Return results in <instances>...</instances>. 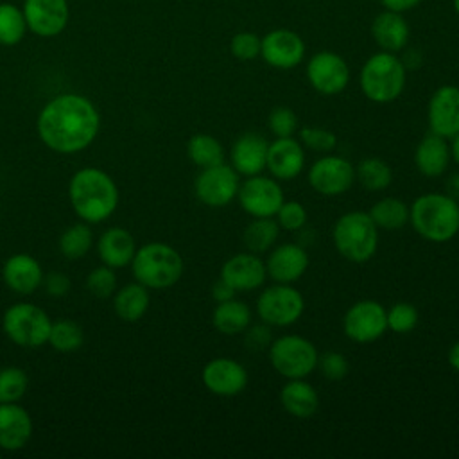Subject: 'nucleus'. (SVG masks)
Listing matches in <instances>:
<instances>
[{
  "mask_svg": "<svg viewBox=\"0 0 459 459\" xmlns=\"http://www.w3.org/2000/svg\"><path fill=\"white\" fill-rule=\"evenodd\" d=\"M100 117L82 95L63 93L45 104L38 117V134L52 151L70 154L86 149L97 136Z\"/></svg>",
  "mask_w": 459,
  "mask_h": 459,
  "instance_id": "1",
  "label": "nucleus"
},
{
  "mask_svg": "<svg viewBox=\"0 0 459 459\" xmlns=\"http://www.w3.org/2000/svg\"><path fill=\"white\" fill-rule=\"evenodd\" d=\"M68 195L75 213L86 222H100L108 219L118 204L115 181L104 170L95 167H86L74 174Z\"/></svg>",
  "mask_w": 459,
  "mask_h": 459,
  "instance_id": "2",
  "label": "nucleus"
},
{
  "mask_svg": "<svg viewBox=\"0 0 459 459\" xmlns=\"http://www.w3.org/2000/svg\"><path fill=\"white\" fill-rule=\"evenodd\" d=\"M409 222L429 242H446L459 233V201L446 192H427L409 206Z\"/></svg>",
  "mask_w": 459,
  "mask_h": 459,
  "instance_id": "3",
  "label": "nucleus"
},
{
  "mask_svg": "<svg viewBox=\"0 0 459 459\" xmlns=\"http://www.w3.org/2000/svg\"><path fill=\"white\" fill-rule=\"evenodd\" d=\"M407 82V68L398 54L378 50L366 59L359 72V86L366 99L377 104L396 100Z\"/></svg>",
  "mask_w": 459,
  "mask_h": 459,
  "instance_id": "4",
  "label": "nucleus"
},
{
  "mask_svg": "<svg viewBox=\"0 0 459 459\" xmlns=\"http://www.w3.org/2000/svg\"><path fill=\"white\" fill-rule=\"evenodd\" d=\"M378 231L368 212L353 210L335 221L332 240L342 258L353 264H364L377 253Z\"/></svg>",
  "mask_w": 459,
  "mask_h": 459,
  "instance_id": "5",
  "label": "nucleus"
},
{
  "mask_svg": "<svg viewBox=\"0 0 459 459\" xmlns=\"http://www.w3.org/2000/svg\"><path fill=\"white\" fill-rule=\"evenodd\" d=\"M133 274L147 289L172 287L183 274V258L169 244L149 242L131 260Z\"/></svg>",
  "mask_w": 459,
  "mask_h": 459,
  "instance_id": "6",
  "label": "nucleus"
},
{
  "mask_svg": "<svg viewBox=\"0 0 459 459\" xmlns=\"http://www.w3.org/2000/svg\"><path fill=\"white\" fill-rule=\"evenodd\" d=\"M269 360L283 378H307L317 368V350L312 341L296 333H285L271 341Z\"/></svg>",
  "mask_w": 459,
  "mask_h": 459,
  "instance_id": "7",
  "label": "nucleus"
},
{
  "mask_svg": "<svg viewBox=\"0 0 459 459\" xmlns=\"http://www.w3.org/2000/svg\"><path fill=\"white\" fill-rule=\"evenodd\" d=\"M2 325L7 337L23 348H38L47 342L52 326L47 312L30 303H16L9 307Z\"/></svg>",
  "mask_w": 459,
  "mask_h": 459,
  "instance_id": "8",
  "label": "nucleus"
},
{
  "mask_svg": "<svg viewBox=\"0 0 459 459\" xmlns=\"http://www.w3.org/2000/svg\"><path fill=\"white\" fill-rule=\"evenodd\" d=\"M305 310V299L292 283L265 287L256 299V314L269 326H290Z\"/></svg>",
  "mask_w": 459,
  "mask_h": 459,
  "instance_id": "9",
  "label": "nucleus"
},
{
  "mask_svg": "<svg viewBox=\"0 0 459 459\" xmlns=\"http://www.w3.org/2000/svg\"><path fill=\"white\" fill-rule=\"evenodd\" d=\"M237 201L251 217H274L285 201V195L278 179L256 174L240 183Z\"/></svg>",
  "mask_w": 459,
  "mask_h": 459,
  "instance_id": "10",
  "label": "nucleus"
},
{
  "mask_svg": "<svg viewBox=\"0 0 459 459\" xmlns=\"http://www.w3.org/2000/svg\"><path fill=\"white\" fill-rule=\"evenodd\" d=\"M238 186H240L238 172L224 161L213 167L201 169L194 183L197 199L203 204L212 208H221L235 201L238 194Z\"/></svg>",
  "mask_w": 459,
  "mask_h": 459,
  "instance_id": "11",
  "label": "nucleus"
},
{
  "mask_svg": "<svg viewBox=\"0 0 459 459\" xmlns=\"http://www.w3.org/2000/svg\"><path fill=\"white\" fill-rule=\"evenodd\" d=\"M342 330L355 342H373L387 330V310L375 299H359L346 310Z\"/></svg>",
  "mask_w": 459,
  "mask_h": 459,
  "instance_id": "12",
  "label": "nucleus"
},
{
  "mask_svg": "<svg viewBox=\"0 0 459 459\" xmlns=\"http://www.w3.org/2000/svg\"><path fill=\"white\" fill-rule=\"evenodd\" d=\"M310 86L321 95H337L350 82V66L342 56L332 50H319L310 56L307 68Z\"/></svg>",
  "mask_w": 459,
  "mask_h": 459,
  "instance_id": "13",
  "label": "nucleus"
},
{
  "mask_svg": "<svg viewBox=\"0 0 459 459\" xmlns=\"http://www.w3.org/2000/svg\"><path fill=\"white\" fill-rule=\"evenodd\" d=\"M355 183V167L350 160L326 154L308 169V185L321 195H341Z\"/></svg>",
  "mask_w": 459,
  "mask_h": 459,
  "instance_id": "14",
  "label": "nucleus"
},
{
  "mask_svg": "<svg viewBox=\"0 0 459 459\" xmlns=\"http://www.w3.org/2000/svg\"><path fill=\"white\" fill-rule=\"evenodd\" d=\"M305 41L290 29H273L262 36L260 57L273 68L290 70L305 59Z\"/></svg>",
  "mask_w": 459,
  "mask_h": 459,
  "instance_id": "15",
  "label": "nucleus"
},
{
  "mask_svg": "<svg viewBox=\"0 0 459 459\" xmlns=\"http://www.w3.org/2000/svg\"><path fill=\"white\" fill-rule=\"evenodd\" d=\"M27 29L39 38L59 36L70 20L68 0H23Z\"/></svg>",
  "mask_w": 459,
  "mask_h": 459,
  "instance_id": "16",
  "label": "nucleus"
},
{
  "mask_svg": "<svg viewBox=\"0 0 459 459\" xmlns=\"http://www.w3.org/2000/svg\"><path fill=\"white\" fill-rule=\"evenodd\" d=\"M429 129L446 140L459 133V86L443 84L429 99Z\"/></svg>",
  "mask_w": 459,
  "mask_h": 459,
  "instance_id": "17",
  "label": "nucleus"
},
{
  "mask_svg": "<svg viewBox=\"0 0 459 459\" xmlns=\"http://www.w3.org/2000/svg\"><path fill=\"white\" fill-rule=\"evenodd\" d=\"M204 387L219 396H235L249 382L246 368L230 357H215L204 364L201 373Z\"/></svg>",
  "mask_w": 459,
  "mask_h": 459,
  "instance_id": "18",
  "label": "nucleus"
},
{
  "mask_svg": "<svg viewBox=\"0 0 459 459\" xmlns=\"http://www.w3.org/2000/svg\"><path fill=\"white\" fill-rule=\"evenodd\" d=\"M219 278L230 283L237 292H249L260 289L267 278L265 262L251 251L237 253L222 264Z\"/></svg>",
  "mask_w": 459,
  "mask_h": 459,
  "instance_id": "19",
  "label": "nucleus"
},
{
  "mask_svg": "<svg viewBox=\"0 0 459 459\" xmlns=\"http://www.w3.org/2000/svg\"><path fill=\"white\" fill-rule=\"evenodd\" d=\"M265 169L278 181L298 178L305 169V147L294 136L274 138L267 147Z\"/></svg>",
  "mask_w": 459,
  "mask_h": 459,
  "instance_id": "20",
  "label": "nucleus"
},
{
  "mask_svg": "<svg viewBox=\"0 0 459 459\" xmlns=\"http://www.w3.org/2000/svg\"><path fill=\"white\" fill-rule=\"evenodd\" d=\"M308 264L310 260L305 247L294 242H285L271 249L265 260V269L267 276L276 283H294L307 273Z\"/></svg>",
  "mask_w": 459,
  "mask_h": 459,
  "instance_id": "21",
  "label": "nucleus"
},
{
  "mask_svg": "<svg viewBox=\"0 0 459 459\" xmlns=\"http://www.w3.org/2000/svg\"><path fill=\"white\" fill-rule=\"evenodd\" d=\"M267 147L269 142L260 133H244L231 145L230 165L244 178L262 174L265 170Z\"/></svg>",
  "mask_w": 459,
  "mask_h": 459,
  "instance_id": "22",
  "label": "nucleus"
},
{
  "mask_svg": "<svg viewBox=\"0 0 459 459\" xmlns=\"http://www.w3.org/2000/svg\"><path fill=\"white\" fill-rule=\"evenodd\" d=\"M371 36L380 50L398 54L409 43L411 27L402 13L384 9L371 22Z\"/></svg>",
  "mask_w": 459,
  "mask_h": 459,
  "instance_id": "23",
  "label": "nucleus"
},
{
  "mask_svg": "<svg viewBox=\"0 0 459 459\" xmlns=\"http://www.w3.org/2000/svg\"><path fill=\"white\" fill-rule=\"evenodd\" d=\"M452 161L450 143L446 138L429 133L420 140L414 151V165L425 178H439L448 170Z\"/></svg>",
  "mask_w": 459,
  "mask_h": 459,
  "instance_id": "24",
  "label": "nucleus"
},
{
  "mask_svg": "<svg viewBox=\"0 0 459 459\" xmlns=\"http://www.w3.org/2000/svg\"><path fill=\"white\" fill-rule=\"evenodd\" d=\"M32 434V421L29 412L11 403H0V448L20 450L27 445Z\"/></svg>",
  "mask_w": 459,
  "mask_h": 459,
  "instance_id": "25",
  "label": "nucleus"
},
{
  "mask_svg": "<svg viewBox=\"0 0 459 459\" xmlns=\"http://www.w3.org/2000/svg\"><path fill=\"white\" fill-rule=\"evenodd\" d=\"M4 281L11 290L18 294H30L43 281L41 265L30 255H13L4 265Z\"/></svg>",
  "mask_w": 459,
  "mask_h": 459,
  "instance_id": "26",
  "label": "nucleus"
},
{
  "mask_svg": "<svg viewBox=\"0 0 459 459\" xmlns=\"http://www.w3.org/2000/svg\"><path fill=\"white\" fill-rule=\"evenodd\" d=\"M280 403L290 416L307 420L319 409V394L305 378H289L280 391Z\"/></svg>",
  "mask_w": 459,
  "mask_h": 459,
  "instance_id": "27",
  "label": "nucleus"
},
{
  "mask_svg": "<svg viewBox=\"0 0 459 459\" xmlns=\"http://www.w3.org/2000/svg\"><path fill=\"white\" fill-rule=\"evenodd\" d=\"M97 251L100 260L108 265V267H124L127 264H131L136 247H134V238L129 231H126L124 228H109L106 230L99 242H97Z\"/></svg>",
  "mask_w": 459,
  "mask_h": 459,
  "instance_id": "28",
  "label": "nucleus"
},
{
  "mask_svg": "<svg viewBox=\"0 0 459 459\" xmlns=\"http://www.w3.org/2000/svg\"><path fill=\"white\" fill-rule=\"evenodd\" d=\"M212 323L215 330L224 335L244 333V330L251 325V308L237 298L217 303L212 314Z\"/></svg>",
  "mask_w": 459,
  "mask_h": 459,
  "instance_id": "29",
  "label": "nucleus"
},
{
  "mask_svg": "<svg viewBox=\"0 0 459 459\" xmlns=\"http://www.w3.org/2000/svg\"><path fill=\"white\" fill-rule=\"evenodd\" d=\"M278 237L280 226L274 217H253L242 233L246 249L255 255L271 251L276 246Z\"/></svg>",
  "mask_w": 459,
  "mask_h": 459,
  "instance_id": "30",
  "label": "nucleus"
},
{
  "mask_svg": "<svg viewBox=\"0 0 459 459\" xmlns=\"http://www.w3.org/2000/svg\"><path fill=\"white\" fill-rule=\"evenodd\" d=\"M117 316L124 321H138L149 308V292L142 283L124 285L113 299Z\"/></svg>",
  "mask_w": 459,
  "mask_h": 459,
  "instance_id": "31",
  "label": "nucleus"
},
{
  "mask_svg": "<svg viewBox=\"0 0 459 459\" xmlns=\"http://www.w3.org/2000/svg\"><path fill=\"white\" fill-rule=\"evenodd\" d=\"M378 230L396 231L409 222V206L400 197H382L368 212Z\"/></svg>",
  "mask_w": 459,
  "mask_h": 459,
  "instance_id": "32",
  "label": "nucleus"
},
{
  "mask_svg": "<svg viewBox=\"0 0 459 459\" xmlns=\"http://www.w3.org/2000/svg\"><path fill=\"white\" fill-rule=\"evenodd\" d=\"M186 154L194 165L199 169L213 167L224 161V147L212 134H194L186 143Z\"/></svg>",
  "mask_w": 459,
  "mask_h": 459,
  "instance_id": "33",
  "label": "nucleus"
},
{
  "mask_svg": "<svg viewBox=\"0 0 459 459\" xmlns=\"http://www.w3.org/2000/svg\"><path fill=\"white\" fill-rule=\"evenodd\" d=\"M355 181L369 192H380L393 183V169L380 158H364L355 167Z\"/></svg>",
  "mask_w": 459,
  "mask_h": 459,
  "instance_id": "34",
  "label": "nucleus"
},
{
  "mask_svg": "<svg viewBox=\"0 0 459 459\" xmlns=\"http://www.w3.org/2000/svg\"><path fill=\"white\" fill-rule=\"evenodd\" d=\"M27 30L29 29L22 7L11 2H0V45H18Z\"/></svg>",
  "mask_w": 459,
  "mask_h": 459,
  "instance_id": "35",
  "label": "nucleus"
},
{
  "mask_svg": "<svg viewBox=\"0 0 459 459\" xmlns=\"http://www.w3.org/2000/svg\"><path fill=\"white\" fill-rule=\"evenodd\" d=\"M93 244V235L86 224H74L59 238V249L68 260L84 256Z\"/></svg>",
  "mask_w": 459,
  "mask_h": 459,
  "instance_id": "36",
  "label": "nucleus"
},
{
  "mask_svg": "<svg viewBox=\"0 0 459 459\" xmlns=\"http://www.w3.org/2000/svg\"><path fill=\"white\" fill-rule=\"evenodd\" d=\"M82 341H84L82 328L75 321L63 319L57 323H52L48 342L57 351H74L82 346Z\"/></svg>",
  "mask_w": 459,
  "mask_h": 459,
  "instance_id": "37",
  "label": "nucleus"
},
{
  "mask_svg": "<svg viewBox=\"0 0 459 459\" xmlns=\"http://www.w3.org/2000/svg\"><path fill=\"white\" fill-rule=\"evenodd\" d=\"M29 385V378L20 368H4L0 371V403L18 402Z\"/></svg>",
  "mask_w": 459,
  "mask_h": 459,
  "instance_id": "38",
  "label": "nucleus"
},
{
  "mask_svg": "<svg viewBox=\"0 0 459 459\" xmlns=\"http://www.w3.org/2000/svg\"><path fill=\"white\" fill-rule=\"evenodd\" d=\"M418 310L414 305L400 301L394 303L387 310V330H393L394 333H409L418 325Z\"/></svg>",
  "mask_w": 459,
  "mask_h": 459,
  "instance_id": "39",
  "label": "nucleus"
},
{
  "mask_svg": "<svg viewBox=\"0 0 459 459\" xmlns=\"http://www.w3.org/2000/svg\"><path fill=\"white\" fill-rule=\"evenodd\" d=\"M299 142L305 149L316 152H328L337 145V136L326 127L305 126L299 129Z\"/></svg>",
  "mask_w": 459,
  "mask_h": 459,
  "instance_id": "40",
  "label": "nucleus"
},
{
  "mask_svg": "<svg viewBox=\"0 0 459 459\" xmlns=\"http://www.w3.org/2000/svg\"><path fill=\"white\" fill-rule=\"evenodd\" d=\"M262 38L251 30H240L230 39V52L238 61H251L260 57Z\"/></svg>",
  "mask_w": 459,
  "mask_h": 459,
  "instance_id": "41",
  "label": "nucleus"
},
{
  "mask_svg": "<svg viewBox=\"0 0 459 459\" xmlns=\"http://www.w3.org/2000/svg\"><path fill=\"white\" fill-rule=\"evenodd\" d=\"M280 230L285 231H298L307 224L308 213L307 208L298 201H283L280 210L274 215Z\"/></svg>",
  "mask_w": 459,
  "mask_h": 459,
  "instance_id": "42",
  "label": "nucleus"
},
{
  "mask_svg": "<svg viewBox=\"0 0 459 459\" xmlns=\"http://www.w3.org/2000/svg\"><path fill=\"white\" fill-rule=\"evenodd\" d=\"M269 129L276 138H287L294 136L298 131V117L296 113L287 106H276L271 109L267 118Z\"/></svg>",
  "mask_w": 459,
  "mask_h": 459,
  "instance_id": "43",
  "label": "nucleus"
},
{
  "mask_svg": "<svg viewBox=\"0 0 459 459\" xmlns=\"http://www.w3.org/2000/svg\"><path fill=\"white\" fill-rule=\"evenodd\" d=\"M317 369L328 380H342L350 371V362L341 351H325L317 357Z\"/></svg>",
  "mask_w": 459,
  "mask_h": 459,
  "instance_id": "44",
  "label": "nucleus"
},
{
  "mask_svg": "<svg viewBox=\"0 0 459 459\" xmlns=\"http://www.w3.org/2000/svg\"><path fill=\"white\" fill-rule=\"evenodd\" d=\"M117 285V278L113 273V267H95L88 278H86V287L88 290L97 296V298H108L113 294Z\"/></svg>",
  "mask_w": 459,
  "mask_h": 459,
  "instance_id": "45",
  "label": "nucleus"
},
{
  "mask_svg": "<svg viewBox=\"0 0 459 459\" xmlns=\"http://www.w3.org/2000/svg\"><path fill=\"white\" fill-rule=\"evenodd\" d=\"M244 335H246V346L253 351H262L265 348H269L273 337H271V326L265 325V323H260V325H249L246 330H244Z\"/></svg>",
  "mask_w": 459,
  "mask_h": 459,
  "instance_id": "46",
  "label": "nucleus"
},
{
  "mask_svg": "<svg viewBox=\"0 0 459 459\" xmlns=\"http://www.w3.org/2000/svg\"><path fill=\"white\" fill-rule=\"evenodd\" d=\"M45 289H47V292L48 294H52V296H63V294H66L68 292V289H70V280H68V276L66 274H63V273H48L47 276H45Z\"/></svg>",
  "mask_w": 459,
  "mask_h": 459,
  "instance_id": "47",
  "label": "nucleus"
},
{
  "mask_svg": "<svg viewBox=\"0 0 459 459\" xmlns=\"http://www.w3.org/2000/svg\"><path fill=\"white\" fill-rule=\"evenodd\" d=\"M212 298L217 301V303H222V301H228V299H233L237 298V290L226 283L222 278H219L213 285H212Z\"/></svg>",
  "mask_w": 459,
  "mask_h": 459,
  "instance_id": "48",
  "label": "nucleus"
},
{
  "mask_svg": "<svg viewBox=\"0 0 459 459\" xmlns=\"http://www.w3.org/2000/svg\"><path fill=\"white\" fill-rule=\"evenodd\" d=\"M382 4L384 9L387 11H394V13H407L412 11L414 7H418L423 0H378Z\"/></svg>",
  "mask_w": 459,
  "mask_h": 459,
  "instance_id": "49",
  "label": "nucleus"
},
{
  "mask_svg": "<svg viewBox=\"0 0 459 459\" xmlns=\"http://www.w3.org/2000/svg\"><path fill=\"white\" fill-rule=\"evenodd\" d=\"M446 194L459 201V172H455V174H452L448 178V181H446Z\"/></svg>",
  "mask_w": 459,
  "mask_h": 459,
  "instance_id": "50",
  "label": "nucleus"
},
{
  "mask_svg": "<svg viewBox=\"0 0 459 459\" xmlns=\"http://www.w3.org/2000/svg\"><path fill=\"white\" fill-rule=\"evenodd\" d=\"M448 364L459 371V341H455L448 350Z\"/></svg>",
  "mask_w": 459,
  "mask_h": 459,
  "instance_id": "51",
  "label": "nucleus"
},
{
  "mask_svg": "<svg viewBox=\"0 0 459 459\" xmlns=\"http://www.w3.org/2000/svg\"><path fill=\"white\" fill-rule=\"evenodd\" d=\"M450 154H452V160L459 165V133L455 136L450 138Z\"/></svg>",
  "mask_w": 459,
  "mask_h": 459,
  "instance_id": "52",
  "label": "nucleus"
},
{
  "mask_svg": "<svg viewBox=\"0 0 459 459\" xmlns=\"http://www.w3.org/2000/svg\"><path fill=\"white\" fill-rule=\"evenodd\" d=\"M452 7H454V11H455V14L459 16V0H452Z\"/></svg>",
  "mask_w": 459,
  "mask_h": 459,
  "instance_id": "53",
  "label": "nucleus"
}]
</instances>
